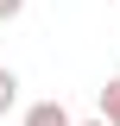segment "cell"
<instances>
[{
    "instance_id": "1",
    "label": "cell",
    "mask_w": 120,
    "mask_h": 126,
    "mask_svg": "<svg viewBox=\"0 0 120 126\" xmlns=\"http://www.w3.org/2000/svg\"><path fill=\"white\" fill-rule=\"evenodd\" d=\"M19 126H76V120H70L63 101H32V107L19 113Z\"/></svg>"
},
{
    "instance_id": "5",
    "label": "cell",
    "mask_w": 120,
    "mask_h": 126,
    "mask_svg": "<svg viewBox=\"0 0 120 126\" xmlns=\"http://www.w3.org/2000/svg\"><path fill=\"white\" fill-rule=\"evenodd\" d=\"M76 126H107V120H101V113H95V120H76Z\"/></svg>"
},
{
    "instance_id": "3",
    "label": "cell",
    "mask_w": 120,
    "mask_h": 126,
    "mask_svg": "<svg viewBox=\"0 0 120 126\" xmlns=\"http://www.w3.org/2000/svg\"><path fill=\"white\" fill-rule=\"evenodd\" d=\"M101 120H107V126H120V76H114V82H101Z\"/></svg>"
},
{
    "instance_id": "4",
    "label": "cell",
    "mask_w": 120,
    "mask_h": 126,
    "mask_svg": "<svg viewBox=\"0 0 120 126\" xmlns=\"http://www.w3.org/2000/svg\"><path fill=\"white\" fill-rule=\"evenodd\" d=\"M25 13V0H0V19H19Z\"/></svg>"
},
{
    "instance_id": "2",
    "label": "cell",
    "mask_w": 120,
    "mask_h": 126,
    "mask_svg": "<svg viewBox=\"0 0 120 126\" xmlns=\"http://www.w3.org/2000/svg\"><path fill=\"white\" fill-rule=\"evenodd\" d=\"M13 107H19V69L0 63V113H13Z\"/></svg>"
}]
</instances>
